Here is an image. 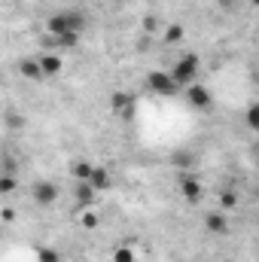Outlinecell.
Instances as JSON below:
<instances>
[{
    "label": "cell",
    "mask_w": 259,
    "mask_h": 262,
    "mask_svg": "<svg viewBox=\"0 0 259 262\" xmlns=\"http://www.w3.org/2000/svg\"><path fill=\"white\" fill-rule=\"evenodd\" d=\"M89 25V18L79 12V9H58L46 18V28L52 37H61V34H82Z\"/></svg>",
    "instance_id": "obj_1"
},
{
    "label": "cell",
    "mask_w": 259,
    "mask_h": 262,
    "mask_svg": "<svg viewBox=\"0 0 259 262\" xmlns=\"http://www.w3.org/2000/svg\"><path fill=\"white\" fill-rule=\"evenodd\" d=\"M198 70H201L198 55H195V52H186V55H180V58H177V64L168 70V76H171V82H174L177 89H186L189 82L198 79Z\"/></svg>",
    "instance_id": "obj_2"
},
{
    "label": "cell",
    "mask_w": 259,
    "mask_h": 262,
    "mask_svg": "<svg viewBox=\"0 0 259 262\" xmlns=\"http://www.w3.org/2000/svg\"><path fill=\"white\" fill-rule=\"evenodd\" d=\"M183 98H186V104L192 110H210L213 107V92L207 85H201V82H189L183 89Z\"/></svg>",
    "instance_id": "obj_3"
},
{
    "label": "cell",
    "mask_w": 259,
    "mask_h": 262,
    "mask_svg": "<svg viewBox=\"0 0 259 262\" xmlns=\"http://www.w3.org/2000/svg\"><path fill=\"white\" fill-rule=\"evenodd\" d=\"M146 89H149V92H156V95H162V98H171V95H177V92H180V89L171 82L168 70H149V73H146Z\"/></svg>",
    "instance_id": "obj_4"
},
{
    "label": "cell",
    "mask_w": 259,
    "mask_h": 262,
    "mask_svg": "<svg viewBox=\"0 0 259 262\" xmlns=\"http://www.w3.org/2000/svg\"><path fill=\"white\" fill-rule=\"evenodd\" d=\"M58 195H61V189H58L52 180H37V183L31 186V198H34L40 207H52V204L58 201Z\"/></svg>",
    "instance_id": "obj_5"
},
{
    "label": "cell",
    "mask_w": 259,
    "mask_h": 262,
    "mask_svg": "<svg viewBox=\"0 0 259 262\" xmlns=\"http://www.w3.org/2000/svg\"><path fill=\"white\" fill-rule=\"evenodd\" d=\"M18 76L28 79V82H43V79H46L43 70H40L37 55H25V58H18Z\"/></svg>",
    "instance_id": "obj_6"
},
{
    "label": "cell",
    "mask_w": 259,
    "mask_h": 262,
    "mask_svg": "<svg viewBox=\"0 0 259 262\" xmlns=\"http://www.w3.org/2000/svg\"><path fill=\"white\" fill-rule=\"evenodd\" d=\"M85 183H89V186H92V189H95V192H107V189H110V186H113V174H110V171H107V168H104V165H95V168H92V174H89V180H85Z\"/></svg>",
    "instance_id": "obj_7"
},
{
    "label": "cell",
    "mask_w": 259,
    "mask_h": 262,
    "mask_svg": "<svg viewBox=\"0 0 259 262\" xmlns=\"http://www.w3.org/2000/svg\"><path fill=\"white\" fill-rule=\"evenodd\" d=\"M37 61H40V70H43L46 79H49V76H58V73L64 70V58H61L58 52H43V55H37Z\"/></svg>",
    "instance_id": "obj_8"
},
{
    "label": "cell",
    "mask_w": 259,
    "mask_h": 262,
    "mask_svg": "<svg viewBox=\"0 0 259 262\" xmlns=\"http://www.w3.org/2000/svg\"><path fill=\"white\" fill-rule=\"evenodd\" d=\"M95 198H98V192H95L85 180L73 183V201H76V207H79V210H89V207L95 204Z\"/></svg>",
    "instance_id": "obj_9"
},
{
    "label": "cell",
    "mask_w": 259,
    "mask_h": 262,
    "mask_svg": "<svg viewBox=\"0 0 259 262\" xmlns=\"http://www.w3.org/2000/svg\"><path fill=\"white\" fill-rule=\"evenodd\" d=\"M177 186H180V195L186 198V201H189V204H195V201H198V198H201V180H198V177H195V174H183V177H180V183H177Z\"/></svg>",
    "instance_id": "obj_10"
},
{
    "label": "cell",
    "mask_w": 259,
    "mask_h": 262,
    "mask_svg": "<svg viewBox=\"0 0 259 262\" xmlns=\"http://www.w3.org/2000/svg\"><path fill=\"white\" fill-rule=\"evenodd\" d=\"M204 226H207L210 235H226V232H229V220H226L223 210H210V213L204 216Z\"/></svg>",
    "instance_id": "obj_11"
},
{
    "label": "cell",
    "mask_w": 259,
    "mask_h": 262,
    "mask_svg": "<svg viewBox=\"0 0 259 262\" xmlns=\"http://www.w3.org/2000/svg\"><path fill=\"white\" fill-rule=\"evenodd\" d=\"M110 107H113V113H122V116H131L134 98H131L128 92H113V95H110Z\"/></svg>",
    "instance_id": "obj_12"
},
{
    "label": "cell",
    "mask_w": 259,
    "mask_h": 262,
    "mask_svg": "<svg viewBox=\"0 0 259 262\" xmlns=\"http://www.w3.org/2000/svg\"><path fill=\"white\" fill-rule=\"evenodd\" d=\"M162 37H165V43H168V46H177V43L186 37V28L174 21V25H168V28H165V34H162Z\"/></svg>",
    "instance_id": "obj_13"
},
{
    "label": "cell",
    "mask_w": 259,
    "mask_h": 262,
    "mask_svg": "<svg viewBox=\"0 0 259 262\" xmlns=\"http://www.w3.org/2000/svg\"><path fill=\"white\" fill-rule=\"evenodd\" d=\"M92 162H85V159H79V162H73L70 165V174H73V183H79V180H89V174H92Z\"/></svg>",
    "instance_id": "obj_14"
},
{
    "label": "cell",
    "mask_w": 259,
    "mask_h": 262,
    "mask_svg": "<svg viewBox=\"0 0 259 262\" xmlns=\"http://www.w3.org/2000/svg\"><path fill=\"white\" fill-rule=\"evenodd\" d=\"M235 207H238V192L226 189V192L220 195V210H223V213H229V210H235Z\"/></svg>",
    "instance_id": "obj_15"
},
{
    "label": "cell",
    "mask_w": 259,
    "mask_h": 262,
    "mask_svg": "<svg viewBox=\"0 0 259 262\" xmlns=\"http://www.w3.org/2000/svg\"><path fill=\"white\" fill-rule=\"evenodd\" d=\"M113 262H137V250H131V247H116V250H113Z\"/></svg>",
    "instance_id": "obj_16"
},
{
    "label": "cell",
    "mask_w": 259,
    "mask_h": 262,
    "mask_svg": "<svg viewBox=\"0 0 259 262\" xmlns=\"http://www.w3.org/2000/svg\"><path fill=\"white\" fill-rule=\"evenodd\" d=\"M15 183H18V180H15V174H9V171H6V174H0V195H9V192L15 189Z\"/></svg>",
    "instance_id": "obj_17"
},
{
    "label": "cell",
    "mask_w": 259,
    "mask_h": 262,
    "mask_svg": "<svg viewBox=\"0 0 259 262\" xmlns=\"http://www.w3.org/2000/svg\"><path fill=\"white\" fill-rule=\"evenodd\" d=\"M52 43H58L61 49H73L79 43V34H61V37H52Z\"/></svg>",
    "instance_id": "obj_18"
},
{
    "label": "cell",
    "mask_w": 259,
    "mask_h": 262,
    "mask_svg": "<svg viewBox=\"0 0 259 262\" xmlns=\"http://www.w3.org/2000/svg\"><path fill=\"white\" fill-rule=\"evenodd\" d=\"M37 259L40 262H61V256H58V250H52V247H40V250H37Z\"/></svg>",
    "instance_id": "obj_19"
},
{
    "label": "cell",
    "mask_w": 259,
    "mask_h": 262,
    "mask_svg": "<svg viewBox=\"0 0 259 262\" xmlns=\"http://www.w3.org/2000/svg\"><path fill=\"white\" fill-rule=\"evenodd\" d=\"M247 125L250 128H259V104H250L247 107Z\"/></svg>",
    "instance_id": "obj_20"
},
{
    "label": "cell",
    "mask_w": 259,
    "mask_h": 262,
    "mask_svg": "<svg viewBox=\"0 0 259 262\" xmlns=\"http://www.w3.org/2000/svg\"><path fill=\"white\" fill-rule=\"evenodd\" d=\"M82 229H98V213L82 210Z\"/></svg>",
    "instance_id": "obj_21"
},
{
    "label": "cell",
    "mask_w": 259,
    "mask_h": 262,
    "mask_svg": "<svg viewBox=\"0 0 259 262\" xmlns=\"http://www.w3.org/2000/svg\"><path fill=\"white\" fill-rule=\"evenodd\" d=\"M143 28H146V34H153V31L159 28V21H156V15H149V18L143 21Z\"/></svg>",
    "instance_id": "obj_22"
},
{
    "label": "cell",
    "mask_w": 259,
    "mask_h": 262,
    "mask_svg": "<svg viewBox=\"0 0 259 262\" xmlns=\"http://www.w3.org/2000/svg\"><path fill=\"white\" fill-rule=\"evenodd\" d=\"M0 216H3V223H12V220H15V210H12V207H3Z\"/></svg>",
    "instance_id": "obj_23"
},
{
    "label": "cell",
    "mask_w": 259,
    "mask_h": 262,
    "mask_svg": "<svg viewBox=\"0 0 259 262\" xmlns=\"http://www.w3.org/2000/svg\"><path fill=\"white\" fill-rule=\"evenodd\" d=\"M177 165H186V168H189V165H192V156H180V159H177Z\"/></svg>",
    "instance_id": "obj_24"
}]
</instances>
